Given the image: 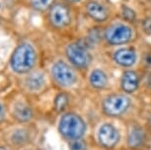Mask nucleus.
Returning <instances> with one entry per match:
<instances>
[{
  "instance_id": "f257e3e1",
  "label": "nucleus",
  "mask_w": 151,
  "mask_h": 150,
  "mask_svg": "<svg viewBox=\"0 0 151 150\" xmlns=\"http://www.w3.org/2000/svg\"><path fill=\"white\" fill-rule=\"evenodd\" d=\"M36 61V52L29 44H23L14 52L11 66L17 73H26L33 68Z\"/></svg>"
},
{
  "instance_id": "f03ea898",
  "label": "nucleus",
  "mask_w": 151,
  "mask_h": 150,
  "mask_svg": "<svg viewBox=\"0 0 151 150\" xmlns=\"http://www.w3.org/2000/svg\"><path fill=\"white\" fill-rule=\"evenodd\" d=\"M85 123L83 120L75 114L63 116L59 123V131L61 134L69 139H79L85 133Z\"/></svg>"
},
{
  "instance_id": "7ed1b4c3",
  "label": "nucleus",
  "mask_w": 151,
  "mask_h": 150,
  "mask_svg": "<svg viewBox=\"0 0 151 150\" xmlns=\"http://www.w3.org/2000/svg\"><path fill=\"white\" fill-rule=\"evenodd\" d=\"M129 99L124 95H112L105 100L103 104L104 111L107 115L121 116L127 111L129 107Z\"/></svg>"
},
{
  "instance_id": "20e7f679",
  "label": "nucleus",
  "mask_w": 151,
  "mask_h": 150,
  "mask_svg": "<svg viewBox=\"0 0 151 150\" xmlns=\"http://www.w3.org/2000/svg\"><path fill=\"white\" fill-rule=\"evenodd\" d=\"M68 59L79 68L86 67L90 63L91 57L86 49L80 44H71L66 47Z\"/></svg>"
},
{
  "instance_id": "39448f33",
  "label": "nucleus",
  "mask_w": 151,
  "mask_h": 150,
  "mask_svg": "<svg viewBox=\"0 0 151 150\" xmlns=\"http://www.w3.org/2000/svg\"><path fill=\"white\" fill-rule=\"evenodd\" d=\"M106 39L111 44H122L132 39V32L124 25H114L106 31Z\"/></svg>"
},
{
  "instance_id": "423d86ee",
  "label": "nucleus",
  "mask_w": 151,
  "mask_h": 150,
  "mask_svg": "<svg viewBox=\"0 0 151 150\" xmlns=\"http://www.w3.org/2000/svg\"><path fill=\"white\" fill-rule=\"evenodd\" d=\"M52 76L62 86H70L75 83L76 75L72 69L64 63L63 61H58L52 67Z\"/></svg>"
},
{
  "instance_id": "0eeeda50",
  "label": "nucleus",
  "mask_w": 151,
  "mask_h": 150,
  "mask_svg": "<svg viewBox=\"0 0 151 150\" xmlns=\"http://www.w3.org/2000/svg\"><path fill=\"white\" fill-rule=\"evenodd\" d=\"M50 20L56 28H63L70 23V14L68 8L64 4H55L50 9Z\"/></svg>"
},
{
  "instance_id": "6e6552de",
  "label": "nucleus",
  "mask_w": 151,
  "mask_h": 150,
  "mask_svg": "<svg viewBox=\"0 0 151 150\" xmlns=\"http://www.w3.org/2000/svg\"><path fill=\"white\" fill-rule=\"evenodd\" d=\"M99 141L103 146L107 148L114 147L118 143L119 139V134L116 127H114L111 124H104L101 126L98 133Z\"/></svg>"
},
{
  "instance_id": "1a4fd4ad",
  "label": "nucleus",
  "mask_w": 151,
  "mask_h": 150,
  "mask_svg": "<svg viewBox=\"0 0 151 150\" xmlns=\"http://www.w3.org/2000/svg\"><path fill=\"white\" fill-rule=\"evenodd\" d=\"M87 13L91 18H93L96 21H105L108 17V12L103 5H101L98 2L91 1L86 6Z\"/></svg>"
},
{
  "instance_id": "9d476101",
  "label": "nucleus",
  "mask_w": 151,
  "mask_h": 150,
  "mask_svg": "<svg viewBox=\"0 0 151 150\" xmlns=\"http://www.w3.org/2000/svg\"><path fill=\"white\" fill-rule=\"evenodd\" d=\"M135 53L132 50L122 49L116 52L115 59L119 64L122 66H132L135 62Z\"/></svg>"
},
{
  "instance_id": "9b49d317",
  "label": "nucleus",
  "mask_w": 151,
  "mask_h": 150,
  "mask_svg": "<svg viewBox=\"0 0 151 150\" xmlns=\"http://www.w3.org/2000/svg\"><path fill=\"white\" fill-rule=\"evenodd\" d=\"M138 86V77L135 72L127 71L124 73L122 77V88L124 91L132 93L135 91Z\"/></svg>"
},
{
  "instance_id": "f8f14e48",
  "label": "nucleus",
  "mask_w": 151,
  "mask_h": 150,
  "mask_svg": "<svg viewBox=\"0 0 151 150\" xmlns=\"http://www.w3.org/2000/svg\"><path fill=\"white\" fill-rule=\"evenodd\" d=\"M90 82L95 88H104L107 85L108 79L106 74L101 71V70H95L91 73L90 76Z\"/></svg>"
},
{
  "instance_id": "ddd939ff",
  "label": "nucleus",
  "mask_w": 151,
  "mask_h": 150,
  "mask_svg": "<svg viewBox=\"0 0 151 150\" xmlns=\"http://www.w3.org/2000/svg\"><path fill=\"white\" fill-rule=\"evenodd\" d=\"M14 116L20 121H27L32 118V111L26 105L19 104L14 109Z\"/></svg>"
},
{
  "instance_id": "4468645a",
  "label": "nucleus",
  "mask_w": 151,
  "mask_h": 150,
  "mask_svg": "<svg viewBox=\"0 0 151 150\" xmlns=\"http://www.w3.org/2000/svg\"><path fill=\"white\" fill-rule=\"evenodd\" d=\"M44 84V77L40 73H35V74L30 75L26 80L27 88L31 91H37L39 90Z\"/></svg>"
},
{
  "instance_id": "2eb2a0df",
  "label": "nucleus",
  "mask_w": 151,
  "mask_h": 150,
  "mask_svg": "<svg viewBox=\"0 0 151 150\" xmlns=\"http://www.w3.org/2000/svg\"><path fill=\"white\" fill-rule=\"evenodd\" d=\"M143 132L138 127L132 128L129 134V144L130 147H138L143 141Z\"/></svg>"
},
{
  "instance_id": "dca6fc26",
  "label": "nucleus",
  "mask_w": 151,
  "mask_h": 150,
  "mask_svg": "<svg viewBox=\"0 0 151 150\" xmlns=\"http://www.w3.org/2000/svg\"><path fill=\"white\" fill-rule=\"evenodd\" d=\"M68 103V97L65 94H59L55 99V109L58 110V112H61Z\"/></svg>"
},
{
  "instance_id": "f3484780",
  "label": "nucleus",
  "mask_w": 151,
  "mask_h": 150,
  "mask_svg": "<svg viewBox=\"0 0 151 150\" xmlns=\"http://www.w3.org/2000/svg\"><path fill=\"white\" fill-rule=\"evenodd\" d=\"M53 0H31L33 7L37 10H45L50 6Z\"/></svg>"
},
{
  "instance_id": "a211bd4d",
  "label": "nucleus",
  "mask_w": 151,
  "mask_h": 150,
  "mask_svg": "<svg viewBox=\"0 0 151 150\" xmlns=\"http://www.w3.org/2000/svg\"><path fill=\"white\" fill-rule=\"evenodd\" d=\"M122 16H124V19L129 20V21H133L135 18V15H134V12L129 9L127 7H124L122 8Z\"/></svg>"
},
{
  "instance_id": "6ab92c4d",
  "label": "nucleus",
  "mask_w": 151,
  "mask_h": 150,
  "mask_svg": "<svg viewBox=\"0 0 151 150\" xmlns=\"http://www.w3.org/2000/svg\"><path fill=\"white\" fill-rule=\"evenodd\" d=\"M71 149L72 150H85V143L82 142L81 140L76 139L71 145Z\"/></svg>"
},
{
  "instance_id": "aec40b11",
  "label": "nucleus",
  "mask_w": 151,
  "mask_h": 150,
  "mask_svg": "<svg viewBox=\"0 0 151 150\" xmlns=\"http://www.w3.org/2000/svg\"><path fill=\"white\" fill-rule=\"evenodd\" d=\"M142 27H143L144 32L146 34H151V18L145 19L142 23Z\"/></svg>"
},
{
  "instance_id": "412c9836",
  "label": "nucleus",
  "mask_w": 151,
  "mask_h": 150,
  "mask_svg": "<svg viewBox=\"0 0 151 150\" xmlns=\"http://www.w3.org/2000/svg\"><path fill=\"white\" fill-rule=\"evenodd\" d=\"M4 118V111H3V107H2V105L0 104V121L3 120Z\"/></svg>"
},
{
  "instance_id": "4be33fe9",
  "label": "nucleus",
  "mask_w": 151,
  "mask_h": 150,
  "mask_svg": "<svg viewBox=\"0 0 151 150\" xmlns=\"http://www.w3.org/2000/svg\"><path fill=\"white\" fill-rule=\"evenodd\" d=\"M145 61H146L147 64L151 65V53H149V55H147L145 56Z\"/></svg>"
},
{
  "instance_id": "5701e85b",
  "label": "nucleus",
  "mask_w": 151,
  "mask_h": 150,
  "mask_svg": "<svg viewBox=\"0 0 151 150\" xmlns=\"http://www.w3.org/2000/svg\"><path fill=\"white\" fill-rule=\"evenodd\" d=\"M68 1H71V2H77L79 0H68Z\"/></svg>"
},
{
  "instance_id": "b1692460",
  "label": "nucleus",
  "mask_w": 151,
  "mask_h": 150,
  "mask_svg": "<svg viewBox=\"0 0 151 150\" xmlns=\"http://www.w3.org/2000/svg\"><path fill=\"white\" fill-rule=\"evenodd\" d=\"M0 150H6V149H5L4 147H0Z\"/></svg>"
}]
</instances>
